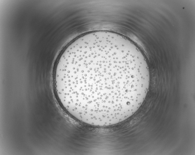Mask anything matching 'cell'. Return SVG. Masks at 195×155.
Wrapping results in <instances>:
<instances>
[{"label":"cell","mask_w":195,"mask_h":155,"mask_svg":"<svg viewBox=\"0 0 195 155\" xmlns=\"http://www.w3.org/2000/svg\"><path fill=\"white\" fill-rule=\"evenodd\" d=\"M150 78L146 60L135 45L119 34L97 31L67 46L54 82L68 114L84 123L105 127L123 121L138 110Z\"/></svg>","instance_id":"cell-1"}]
</instances>
